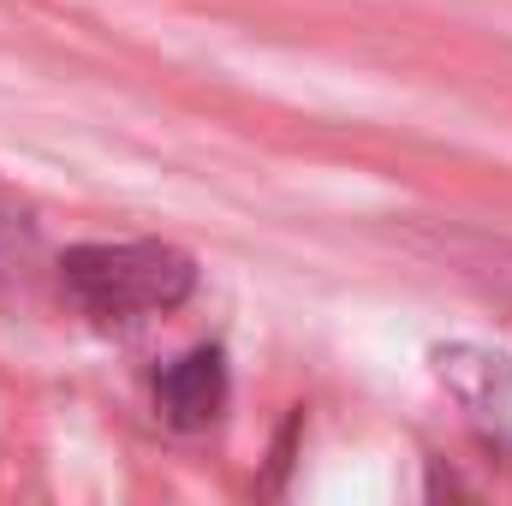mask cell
I'll use <instances>...</instances> for the list:
<instances>
[{"mask_svg": "<svg viewBox=\"0 0 512 506\" xmlns=\"http://www.w3.org/2000/svg\"><path fill=\"white\" fill-rule=\"evenodd\" d=\"M30 245H36V209L12 185H0V251H30Z\"/></svg>", "mask_w": 512, "mask_h": 506, "instance_id": "obj_3", "label": "cell"}, {"mask_svg": "<svg viewBox=\"0 0 512 506\" xmlns=\"http://www.w3.org/2000/svg\"><path fill=\"white\" fill-rule=\"evenodd\" d=\"M227 399H233V370H227L221 346H191L185 358H173L155 376V411L179 435H197V429L221 423Z\"/></svg>", "mask_w": 512, "mask_h": 506, "instance_id": "obj_2", "label": "cell"}, {"mask_svg": "<svg viewBox=\"0 0 512 506\" xmlns=\"http://www.w3.org/2000/svg\"><path fill=\"white\" fill-rule=\"evenodd\" d=\"M197 292V256L167 239H96L60 256V298L96 322V328H131L149 316H167L191 304Z\"/></svg>", "mask_w": 512, "mask_h": 506, "instance_id": "obj_1", "label": "cell"}]
</instances>
